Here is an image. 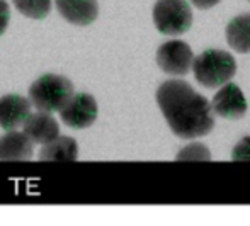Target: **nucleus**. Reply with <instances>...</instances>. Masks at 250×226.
<instances>
[{
  "label": "nucleus",
  "mask_w": 250,
  "mask_h": 226,
  "mask_svg": "<svg viewBox=\"0 0 250 226\" xmlns=\"http://www.w3.org/2000/svg\"><path fill=\"white\" fill-rule=\"evenodd\" d=\"M192 3H194L198 9H211V7H214L216 3H220L221 0H191Z\"/></svg>",
  "instance_id": "a211bd4d"
},
{
  "label": "nucleus",
  "mask_w": 250,
  "mask_h": 226,
  "mask_svg": "<svg viewBox=\"0 0 250 226\" xmlns=\"http://www.w3.org/2000/svg\"><path fill=\"white\" fill-rule=\"evenodd\" d=\"M34 153V141L26 133L7 131L0 138V160L7 162H26L31 160Z\"/></svg>",
  "instance_id": "9d476101"
},
{
  "label": "nucleus",
  "mask_w": 250,
  "mask_h": 226,
  "mask_svg": "<svg viewBox=\"0 0 250 226\" xmlns=\"http://www.w3.org/2000/svg\"><path fill=\"white\" fill-rule=\"evenodd\" d=\"M177 158L179 162L181 160H199V162H204L211 160V153L204 144L201 143H192V144H188L184 150H181L177 153Z\"/></svg>",
  "instance_id": "2eb2a0df"
},
{
  "label": "nucleus",
  "mask_w": 250,
  "mask_h": 226,
  "mask_svg": "<svg viewBox=\"0 0 250 226\" xmlns=\"http://www.w3.org/2000/svg\"><path fill=\"white\" fill-rule=\"evenodd\" d=\"M22 128L24 133L38 144H46L60 136V124L51 116V112H34V114H31L27 118V121L24 123Z\"/></svg>",
  "instance_id": "9b49d317"
},
{
  "label": "nucleus",
  "mask_w": 250,
  "mask_h": 226,
  "mask_svg": "<svg viewBox=\"0 0 250 226\" xmlns=\"http://www.w3.org/2000/svg\"><path fill=\"white\" fill-rule=\"evenodd\" d=\"M73 94V83L66 77L56 73H44L29 87V101L33 107L51 114L60 112Z\"/></svg>",
  "instance_id": "f03ea898"
},
{
  "label": "nucleus",
  "mask_w": 250,
  "mask_h": 226,
  "mask_svg": "<svg viewBox=\"0 0 250 226\" xmlns=\"http://www.w3.org/2000/svg\"><path fill=\"white\" fill-rule=\"evenodd\" d=\"M227 41L235 51L250 53V14H242L228 22Z\"/></svg>",
  "instance_id": "ddd939ff"
},
{
  "label": "nucleus",
  "mask_w": 250,
  "mask_h": 226,
  "mask_svg": "<svg viewBox=\"0 0 250 226\" xmlns=\"http://www.w3.org/2000/svg\"><path fill=\"white\" fill-rule=\"evenodd\" d=\"M14 7L29 19L41 21L51 10V0H12Z\"/></svg>",
  "instance_id": "4468645a"
},
{
  "label": "nucleus",
  "mask_w": 250,
  "mask_h": 226,
  "mask_svg": "<svg viewBox=\"0 0 250 226\" xmlns=\"http://www.w3.org/2000/svg\"><path fill=\"white\" fill-rule=\"evenodd\" d=\"M157 104L172 133L182 140H194L213 131V105L188 82H164L157 90Z\"/></svg>",
  "instance_id": "f257e3e1"
},
{
  "label": "nucleus",
  "mask_w": 250,
  "mask_h": 226,
  "mask_svg": "<svg viewBox=\"0 0 250 226\" xmlns=\"http://www.w3.org/2000/svg\"><path fill=\"white\" fill-rule=\"evenodd\" d=\"M194 75L203 87L216 89L228 83L237 73V62L223 49H206L194 58Z\"/></svg>",
  "instance_id": "7ed1b4c3"
},
{
  "label": "nucleus",
  "mask_w": 250,
  "mask_h": 226,
  "mask_svg": "<svg viewBox=\"0 0 250 226\" xmlns=\"http://www.w3.org/2000/svg\"><path fill=\"white\" fill-rule=\"evenodd\" d=\"M153 24L165 36H181L192 26V10L186 0H158L153 7Z\"/></svg>",
  "instance_id": "20e7f679"
},
{
  "label": "nucleus",
  "mask_w": 250,
  "mask_h": 226,
  "mask_svg": "<svg viewBox=\"0 0 250 226\" xmlns=\"http://www.w3.org/2000/svg\"><path fill=\"white\" fill-rule=\"evenodd\" d=\"M231 158L237 162L250 160V136L238 141L237 146H235L233 151H231Z\"/></svg>",
  "instance_id": "dca6fc26"
},
{
  "label": "nucleus",
  "mask_w": 250,
  "mask_h": 226,
  "mask_svg": "<svg viewBox=\"0 0 250 226\" xmlns=\"http://www.w3.org/2000/svg\"><path fill=\"white\" fill-rule=\"evenodd\" d=\"M60 16L75 26H89L99 16L97 0H55Z\"/></svg>",
  "instance_id": "1a4fd4ad"
},
{
  "label": "nucleus",
  "mask_w": 250,
  "mask_h": 226,
  "mask_svg": "<svg viewBox=\"0 0 250 226\" xmlns=\"http://www.w3.org/2000/svg\"><path fill=\"white\" fill-rule=\"evenodd\" d=\"M99 107L92 95L83 94H73L72 99L60 109V119L63 124L72 129H85L96 123Z\"/></svg>",
  "instance_id": "39448f33"
},
{
  "label": "nucleus",
  "mask_w": 250,
  "mask_h": 226,
  "mask_svg": "<svg viewBox=\"0 0 250 226\" xmlns=\"http://www.w3.org/2000/svg\"><path fill=\"white\" fill-rule=\"evenodd\" d=\"M10 22V5L5 0H0V36L7 31Z\"/></svg>",
  "instance_id": "f3484780"
},
{
  "label": "nucleus",
  "mask_w": 250,
  "mask_h": 226,
  "mask_svg": "<svg viewBox=\"0 0 250 226\" xmlns=\"http://www.w3.org/2000/svg\"><path fill=\"white\" fill-rule=\"evenodd\" d=\"M29 97H22L17 94H9L0 97V128L5 131H14V129L24 126L33 112H31Z\"/></svg>",
  "instance_id": "6e6552de"
},
{
  "label": "nucleus",
  "mask_w": 250,
  "mask_h": 226,
  "mask_svg": "<svg viewBox=\"0 0 250 226\" xmlns=\"http://www.w3.org/2000/svg\"><path fill=\"white\" fill-rule=\"evenodd\" d=\"M79 157V144L70 136H58L50 143L43 144L40 151L41 160H68L73 162Z\"/></svg>",
  "instance_id": "f8f14e48"
},
{
  "label": "nucleus",
  "mask_w": 250,
  "mask_h": 226,
  "mask_svg": "<svg viewBox=\"0 0 250 226\" xmlns=\"http://www.w3.org/2000/svg\"><path fill=\"white\" fill-rule=\"evenodd\" d=\"M211 105H213L214 114L223 119H230V121L242 119L247 114V109H249L247 99H245L244 92L240 90L238 85H235V83H225L213 97Z\"/></svg>",
  "instance_id": "0eeeda50"
},
{
  "label": "nucleus",
  "mask_w": 250,
  "mask_h": 226,
  "mask_svg": "<svg viewBox=\"0 0 250 226\" xmlns=\"http://www.w3.org/2000/svg\"><path fill=\"white\" fill-rule=\"evenodd\" d=\"M157 65L168 75H186L194 65L191 46L184 41H167L157 51Z\"/></svg>",
  "instance_id": "423d86ee"
}]
</instances>
